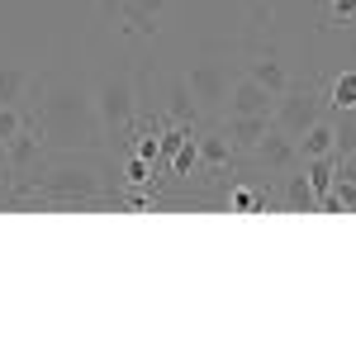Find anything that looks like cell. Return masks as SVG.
Here are the masks:
<instances>
[{
    "mask_svg": "<svg viewBox=\"0 0 356 356\" xmlns=\"http://www.w3.org/2000/svg\"><path fill=\"white\" fill-rule=\"evenodd\" d=\"M186 138H191V129H186V124H181V129H171V134L162 138V152H157V157H176V152H181V143H186Z\"/></svg>",
    "mask_w": 356,
    "mask_h": 356,
    "instance_id": "cell-24",
    "label": "cell"
},
{
    "mask_svg": "<svg viewBox=\"0 0 356 356\" xmlns=\"http://www.w3.org/2000/svg\"><path fill=\"white\" fill-rule=\"evenodd\" d=\"M356 19V0H328V24H352Z\"/></svg>",
    "mask_w": 356,
    "mask_h": 356,
    "instance_id": "cell-23",
    "label": "cell"
},
{
    "mask_svg": "<svg viewBox=\"0 0 356 356\" xmlns=\"http://www.w3.org/2000/svg\"><path fill=\"white\" fill-rule=\"evenodd\" d=\"M342 119L332 124V157H347L356 152V110H337Z\"/></svg>",
    "mask_w": 356,
    "mask_h": 356,
    "instance_id": "cell-16",
    "label": "cell"
},
{
    "mask_svg": "<svg viewBox=\"0 0 356 356\" xmlns=\"http://www.w3.org/2000/svg\"><path fill=\"white\" fill-rule=\"evenodd\" d=\"M285 209H290V214H318V195L309 186V176L285 171Z\"/></svg>",
    "mask_w": 356,
    "mask_h": 356,
    "instance_id": "cell-12",
    "label": "cell"
},
{
    "mask_svg": "<svg viewBox=\"0 0 356 356\" xmlns=\"http://www.w3.org/2000/svg\"><path fill=\"white\" fill-rule=\"evenodd\" d=\"M295 143H300V162H309V157H328L332 152V124L318 119V124H309Z\"/></svg>",
    "mask_w": 356,
    "mask_h": 356,
    "instance_id": "cell-13",
    "label": "cell"
},
{
    "mask_svg": "<svg viewBox=\"0 0 356 356\" xmlns=\"http://www.w3.org/2000/svg\"><path fill=\"white\" fill-rule=\"evenodd\" d=\"M304 176H309V186H314V195H318V200H323V195L332 191V181H337V157H309V162H304Z\"/></svg>",
    "mask_w": 356,
    "mask_h": 356,
    "instance_id": "cell-14",
    "label": "cell"
},
{
    "mask_svg": "<svg viewBox=\"0 0 356 356\" xmlns=\"http://www.w3.org/2000/svg\"><path fill=\"white\" fill-rule=\"evenodd\" d=\"M323 100H328L332 110H356V72H342V76L323 90Z\"/></svg>",
    "mask_w": 356,
    "mask_h": 356,
    "instance_id": "cell-17",
    "label": "cell"
},
{
    "mask_svg": "<svg viewBox=\"0 0 356 356\" xmlns=\"http://www.w3.org/2000/svg\"><path fill=\"white\" fill-rule=\"evenodd\" d=\"M271 129V114H228V124H223V138L233 143V152H252L261 134Z\"/></svg>",
    "mask_w": 356,
    "mask_h": 356,
    "instance_id": "cell-8",
    "label": "cell"
},
{
    "mask_svg": "<svg viewBox=\"0 0 356 356\" xmlns=\"http://www.w3.org/2000/svg\"><path fill=\"white\" fill-rule=\"evenodd\" d=\"M86 110H90V100H81V95L67 90V86H53V95L43 100V129L53 138H62V143H81Z\"/></svg>",
    "mask_w": 356,
    "mask_h": 356,
    "instance_id": "cell-3",
    "label": "cell"
},
{
    "mask_svg": "<svg viewBox=\"0 0 356 356\" xmlns=\"http://www.w3.org/2000/svg\"><path fill=\"white\" fill-rule=\"evenodd\" d=\"M38 191L48 195V200H90V195L100 191V176H95V171H72V166H62V171H53V176L38 181Z\"/></svg>",
    "mask_w": 356,
    "mask_h": 356,
    "instance_id": "cell-5",
    "label": "cell"
},
{
    "mask_svg": "<svg viewBox=\"0 0 356 356\" xmlns=\"http://www.w3.org/2000/svg\"><path fill=\"white\" fill-rule=\"evenodd\" d=\"M171 166H176V176L195 171V166H200V143H195V138H186V143H181V152L171 157Z\"/></svg>",
    "mask_w": 356,
    "mask_h": 356,
    "instance_id": "cell-21",
    "label": "cell"
},
{
    "mask_svg": "<svg viewBox=\"0 0 356 356\" xmlns=\"http://www.w3.org/2000/svg\"><path fill=\"white\" fill-rule=\"evenodd\" d=\"M33 157H38V129H29V124L0 147V162H10V171H29Z\"/></svg>",
    "mask_w": 356,
    "mask_h": 356,
    "instance_id": "cell-10",
    "label": "cell"
},
{
    "mask_svg": "<svg viewBox=\"0 0 356 356\" xmlns=\"http://www.w3.org/2000/svg\"><path fill=\"white\" fill-rule=\"evenodd\" d=\"M228 204H233V209H243V214H257V209H261L266 200H261L257 191H247V186H238V191L228 195Z\"/></svg>",
    "mask_w": 356,
    "mask_h": 356,
    "instance_id": "cell-22",
    "label": "cell"
},
{
    "mask_svg": "<svg viewBox=\"0 0 356 356\" xmlns=\"http://www.w3.org/2000/svg\"><path fill=\"white\" fill-rule=\"evenodd\" d=\"M195 100H191V90H186V81H176L171 86V119H176V124H191L195 119Z\"/></svg>",
    "mask_w": 356,
    "mask_h": 356,
    "instance_id": "cell-19",
    "label": "cell"
},
{
    "mask_svg": "<svg viewBox=\"0 0 356 356\" xmlns=\"http://www.w3.org/2000/svg\"><path fill=\"white\" fill-rule=\"evenodd\" d=\"M90 110H95V124L105 129V134H124L129 124H134L138 114V90L129 76H105V81L95 86V95H90Z\"/></svg>",
    "mask_w": 356,
    "mask_h": 356,
    "instance_id": "cell-1",
    "label": "cell"
},
{
    "mask_svg": "<svg viewBox=\"0 0 356 356\" xmlns=\"http://www.w3.org/2000/svg\"><path fill=\"white\" fill-rule=\"evenodd\" d=\"M129 181H134V186H147V181H152V176H147V162H143V157H134V162H129Z\"/></svg>",
    "mask_w": 356,
    "mask_h": 356,
    "instance_id": "cell-26",
    "label": "cell"
},
{
    "mask_svg": "<svg viewBox=\"0 0 356 356\" xmlns=\"http://www.w3.org/2000/svg\"><path fill=\"white\" fill-rule=\"evenodd\" d=\"M247 76L257 86H266L271 95H280V90H290V72L280 67V57L275 53H257L252 62H247Z\"/></svg>",
    "mask_w": 356,
    "mask_h": 356,
    "instance_id": "cell-9",
    "label": "cell"
},
{
    "mask_svg": "<svg viewBox=\"0 0 356 356\" xmlns=\"http://www.w3.org/2000/svg\"><path fill=\"white\" fill-rule=\"evenodd\" d=\"M19 129H24V114H19V105H0V147L19 134Z\"/></svg>",
    "mask_w": 356,
    "mask_h": 356,
    "instance_id": "cell-20",
    "label": "cell"
},
{
    "mask_svg": "<svg viewBox=\"0 0 356 356\" xmlns=\"http://www.w3.org/2000/svg\"><path fill=\"white\" fill-rule=\"evenodd\" d=\"M105 10H119V19H124V33L129 38H152L157 33V15H147V10H138V5H129V0H105Z\"/></svg>",
    "mask_w": 356,
    "mask_h": 356,
    "instance_id": "cell-11",
    "label": "cell"
},
{
    "mask_svg": "<svg viewBox=\"0 0 356 356\" xmlns=\"http://www.w3.org/2000/svg\"><path fill=\"white\" fill-rule=\"evenodd\" d=\"M186 90H191V100H195L200 114H219L223 105H228V76H223V67H214V62L191 67V72H186Z\"/></svg>",
    "mask_w": 356,
    "mask_h": 356,
    "instance_id": "cell-4",
    "label": "cell"
},
{
    "mask_svg": "<svg viewBox=\"0 0 356 356\" xmlns=\"http://www.w3.org/2000/svg\"><path fill=\"white\" fill-rule=\"evenodd\" d=\"M337 181H352V186H356V152L337 157Z\"/></svg>",
    "mask_w": 356,
    "mask_h": 356,
    "instance_id": "cell-25",
    "label": "cell"
},
{
    "mask_svg": "<svg viewBox=\"0 0 356 356\" xmlns=\"http://www.w3.org/2000/svg\"><path fill=\"white\" fill-rule=\"evenodd\" d=\"M129 5H138V10H147V15H157V10H162L166 0H129Z\"/></svg>",
    "mask_w": 356,
    "mask_h": 356,
    "instance_id": "cell-28",
    "label": "cell"
},
{
    "mask_svg": "<svg viewBox=\"0 0 356 356\" xmlns=\"http://www.w3.org/2000/svg\"><path fill=\"white\" fill-rule=\"evenodd\" d=\"M157 152H162V143H157V138H143V143H138V157H143V162H152Z\"/></svg>",
    "mask_w": 356,
    "mask_h": 356,
    "instance_id": "cell-27",
    "label": "cell"
},
{
    "mask_svg": "<svg viewBox=\"0 0 356 356\" xmlns=\"http://www.w3.org/2000/svg\"><path fill=\"white\" fill-rule=\"evenodd\" d=\"M228 157H233V143H228L223 134L200 138V162L204 166H228Z\"/></svg>",
    "mask_w": 356,
    "mask_h": 356,
    "instance_id": "cell-18",
    "label": "cell"
},
{
    "mask_svg": "<svg viewBox=\"0 0 356 356\" xmlns=\"http://www.w3.org/2000/svg\"><path fill=\"white\" fill-rule=\"evenodd\" d=\"M252 152H257L261 162L271 166V171H280V176L300 166V143H295V138H290V134H280L275 124H271V129H266V134H261V143H257Z\"/></svg>",
    "mask_w": 356,
    "mask_h": 356,
    "instance_id": "cell-6",
    "label": "cell"
},
{
    "mask_svg": "<svg viewBox=\"0 0 356 356\" xmlns=\"http://www.w3.org/2000/svg\"><path fill=\"white\" fill-rule=\"evenodd\" d=\"M29 86H33V76L24 67H0V105H19Z\"/></svg>",
    "mask_w": 356,
    "mask_h": 356,
    "instance_id": "cell-15",
    "label": "cell"
},
{
    "mask_svg": "<svg viewBox=\"0 0 356 356\" xmlns=\"http://www.w3.org/2000/svg\"><path fill=\"white\" fill-rule=\"evenodd\" d=\"M275 95L266 86H257L252 76H238V81L228 86V114H271Z\"/></svg>",
    "mask_w": 356,
    "mask_h": 356,
    "instance_id": "cell-7",
    "label": "cell"
},
{
    "mask_svg": "<svg viewBox=\"0 0 356 356\" xmlns=\"http://www.w3.org/2000/svg\"><path fill=\"white\" fill-rule=\"evenodd\" d=\"M323 119V90H300V86H290V90H280L271 105V124L280 134L300 138L309 124H318Z\"/></svg>",
    "mask_w": 356,
    "mask_h": 356,
    "instance_id": "cell-2",
    "label": "cell"
}]
</instances>
